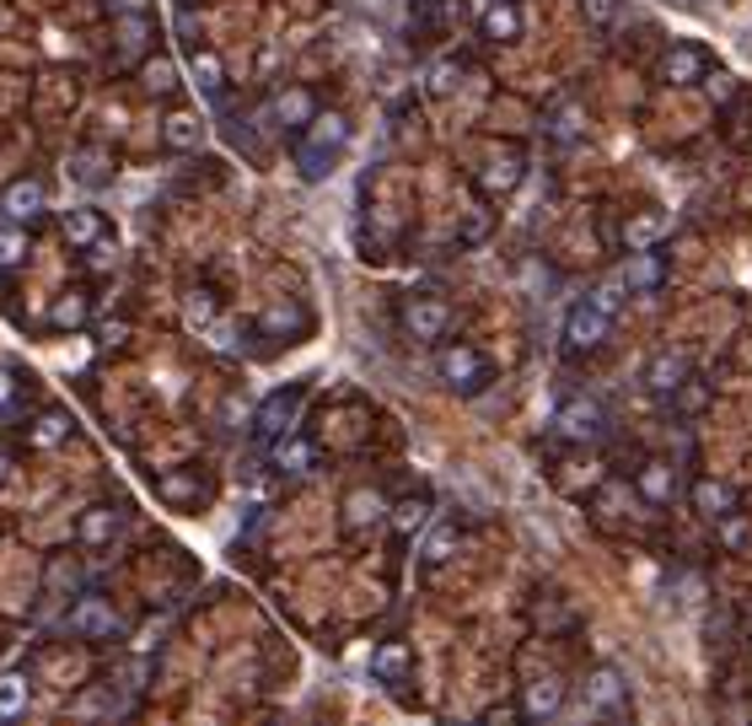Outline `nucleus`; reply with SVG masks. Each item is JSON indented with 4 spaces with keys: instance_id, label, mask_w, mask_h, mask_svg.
<instances>
[{
    "instance_id": "1",
    "label": "nucleus",
    "mask_w": 752,
    "mask_h": 726,
    "mask_svg": "<svg viewBox=\"0 0 752 726\" xmlns=\"http://www.w3.org/2000/svg\"><path fill=\"white\" fill-rule=\"evenodd\" d=\"M350 134L355 130H350V119H344L339 108H328V114L317 108L313 119L296 130V167H302L307 184H322V178L333 173V162L350 151Z\"/></svg>"
},
{
    "instance_id": "2",
    "label": "nucleus",
    "mask_w": 752,
    "mask_h": 726,
    "mask_svg": "<svg viewBox=\"0 0 752 726\" xmlns=\"http://www.w3.org/2000/svg\"><path fill=\"white\" fill-rule=\"evenodd\" d=\"M436 377L451 388V394H462V398H473V394H484L490 388V355L479 350V344H462V339H451V344H440V355H436Z\"/></svg>"
},
{
    "instance_id": "3",
    "label": "nucleus",
    "mask_w": 752,
    "mask_h": 726,
    "mask_svg": "<svg viewBox=\"0 0 752 726\" xmlns=\"http://www.w3.org/2000/svg\"><path fill=\"white\" fill-rule=\"evenodd\" d=\"M608 333H613V313L608 307H597L591 296H580V302H569V313H564V355L569 361H586V355H597L602 344H608Z\"/></svg>"
},
{
    "instance_id": "4",
    "label": "nucleus",
    "mask_w": 752,
    "mask_h": 726,
    "mask_svg": "<svg viewBox=\"0 0 752 726\" xmlns=\"http://www.w3.org/2000/svg\"><path fill=\"white\" fill-rule=\"evenodd\" d=\"M549 425H554V436L569 442V447H597V442L608 436V409L586 394H564Z\"/></svg>"
},
{
    "instance_id": "5",
    "label": "nucleus",
    "mask_w": 752,
    "mask_h": 726,
    "mask_svg": "<svg viewBox=\"0 0 752 726\" xmlns=\"http://www.w3.org/2000/svg\"><path fill=\"white\" fill-rule=\"evenodd\" d=\"M709 66H715V55L698 38H667V49L650 66V81H661V86H698Z\"/></svg>"
},
{
    "instance_id": "6",
    "label": "nucleus",
    "mask_w": 752,
    "mask_h": 726,
    "mask_svg": "<svg viewBox=\"0 0 752 726\" xmlns=\"http://www.w3.org/2000/svg\"><path fill=\"white\" fill-rule=\"evenodd\" d=\"M398 329L409 333V339H420V344H436L451 329V302L436 296V291H409L398 302Z\"/></svg>"
},
{
    "instance_id": "7",
    "label": "nucleus",
    "mask_w": 752,
    "mask_h": 726,
    "mask_svg": "<svg viewBox=\"0 0 752 726\" xmlns=\"http://www.w3.org/2000/svg\"><path fill=\"white\" fill-rule=\"evenodd\" d=\"M586 711L602 716V722H628L634 716V700H628V678L613 661H597L586 672Z\"/></svg>"
},
{
    "instance_id": "8",
    "label": "nucleus",
    "mask_w": 752,
    "mask_h": 726,
    "mask_svg": "<svg viewBox=\"0 0 752 726\" xmlns=\"http://www.w3.org/2000/svg\"><path fill=\"white\" fill-rule=\"evenodd\" d=\"M302 403H307V383H285V388H274V394H269L263 403H258V409H252V436L274 447L285 431H296V414H302Z\"/></svg>"
},
{
    "instance_id": "9",
    "label": "nucleus",
    "mask_w": 752,
    "mask_h": 726,
    "mask_svg": "<svg viewBox=\"0 0 752 726\" xmlns=\"http://www.w3.org/2000/svg\"><path fill=\"white\" fill-rule=\"evenodd\" d=\"M689 377H693V361L683 355V350H656V355L639 366V383H645V394L661 398V403H672V394H678Z\"/></svg>"
},
{
    "instance_id": "10",
    "label": "nucleus",
    "mask_w": 752,
    "mask_h": 726,
    "mask_svg": "<svg viewBox=\"0 0 752 726\" xmlns=\"http://www.w3.org/2000/svg\"><path fill=\"white\" fill-rule=\"evenodd\" d=\"M667 232H672V215L661 204H639V210H624V221H619V248L624 254L656 248V243H667Z\"/></svg>"
},
{
    "instance_id": "11",
    "label": "nucleus",
    "mask_w": 752,
    "mask_h": 726,
    "mask_svg": "<svg viewBox=\"0 0 752 726\" xmlns=\"http://www.w3.org/2000/svg\"><path fill=\"white\" fill-rule=\"evenodd\" d=\"M521 178H527V156H521L516 145L501 151V156H490V162L473 173V184H479V195L484 199H510L521 189Z\"/></svg>"
},
{
    "instance_id": "12",
    "label": "nucleus",
    "mask_w": 752,
    "mask_h": 726,
    "mask_svg": "<svg viewBox=\"0 0 752 726\" xmlns=\"http://www.w3.org/2000/svg\"><path fill=\"white\" fill-rule=\"evenodd\" d=\"M667 274H672V265H667V254H661V243L656 248H634L624 259V291L628 296H656L661 285H667Z\"/></svg>"
},
{
    "instance_id": "13",
    "label": "nucleus",
    "mask_w": 752,
    "mask_h": 726,
    "mask_svg": "<svg viewBox=\"0 0 752 726\" xmlns=\"http://www.w3.org/2000/svg\"><path fill=\"white\" fill-rule=\"evenodd\" d=\"M689 506L698 512V523H715V517L737 512V506H742V495H737V484H731V479L698 473V479L689 484Z\"/></svg>"
},
{
    "instance_id": "14",
    "label": "nucleus",
    "mask_w": 752,
    "mask_h": 726,
    "mask_svg": "<svg viewBox=\"0 0 752 726\" xmlns=\"http://www.w3.org/2000/svg\"><path fill=\"white\" fill-rule=\"evenodd\" d=\"M64 630H70V635H86V641H114V635H119V619H114V608H108L103 597L86 593L64 613Z\"/></svg>"
},
{
    "instance_id": "15",
    "label": "nucleus",
    "mask_w": 752,
    "mask_h": 726,
    "mask_svg": "<svg viewBox=\"0 0 752 726\" xmlns=\"http://www.w3.org/2000/svg\"><path fill=\"white\" fill-rule=\"evenodd\" d=\"M634 495L645 501V506H672V495H678V468L672 458H645L634 468Z\"/></svg>"
},
{
    "instance_id": "16",
    "label": "nucleus",
    "mask_w": 752,
    "mask_h": 726,
    "mask_svg": "<svg viewBox=\"0 0 752 726\" xmlns=\"http://www.w3.org/2000/svg\"><path fill=\"white\" fill-rule=\"evenodd\" d=\"M516 711H521V722H549V716H560V711H564V678L543 672V678L521 683V700H516Z\"/></svg>"
},
{
    "instance_id": "17",
    "label": "nucleus",
    "mask_w": 752,
    "mask_h": 726,
    "mask_svg": "<svg viewBox=\"0 0 752 726\" xmlns=\"http://www.w3.org/2000/svg\"><path fill=\"white\" fill-rule=\"evenodd\" d=\"M0 210H5V221H16V226H33V221L49 210V189H44L38 178H16V184H5Z\"/></svg>"
},
{
    "instance_id": "18",
    "label": "nucleus",
    "mask_w": 752,
    "mask_h": 726,
    "mask_svg": "<svg viewBox=\"0 0 752 726\" xmlns=\"http://www.w3.org/2000/svg\"><path fill=\"white\" fill-rule=\"evenodd\" d=\"M586 125H591V114H586V103L580 97H554V108L543 114V130L549 140H560V145H575V140H586Z\"/></svg>"
},
{
    "instance_id": "19",
    "label": "nucleus",
    "mask_w": 752,
    "mask_h": 726,
    "mask_svg": "<svg viewBox=\"0 0 752 726\" xmlns=\"http://www.w3.org/2000/svg\"><path fill=\"white\" fill-rule=\"evenodd\" d=\"M521 27H527L521 0H490V5L479 11V38H490V44H516Z\"/></svg>"
},
{
    "instance_id": "20",
    "label": "nucleus",
    "mask_w": 752,
    "mask_h": 726,
    "mask_svg": "<svg viewBox=\"0 0 752 726\" xmlns=\"http://www.w3.org/2000/svg\"><path fill=\"white\" fill-rule=\"evenodd\" d=\"M313 468H317V447L307 436L285 431V436L274 442V473H280V479H307Z\"/></svg>"
},
{
    "instance_id": "21",
    "label": "nucleus",
    "mask_w": 752,
    "mask_h": 726,
    "mask_svg": "<svg viewBox=\"0 0 752 726\" xmlns=\"http://www.w3.org/2000/svg\"><path fill=\"white\" fill-rule=\"evenodd\" d=\"M156 495H162L167 506H199V501H204V479H199V468H167V473L156 479Z\"/></svg>"
},
{
    "instance_id": "22",
    "label": "nucleus",
    "mask_w": 752,
    "mask_h": 726,
    "mask_svg": "<svg viewBox=\"0 0 752 726\" xmlns=\"http://www.w3.org/2000/svg\"><path fill=\"white\" fill-rule=\"evenodd\" d=\"M387 523V495L381 490H350L344 495V528L361 532V528H376Z\"/></svg>"
},
{
    "instance_id": "23",
    "label": "nucleus",
    "mask_w": 752,
    "mask_h": 726,
    "mask_svg": "<svg viewBox=\"0 0 752 726\" xmlns=\"http://www.w3.org/2000/svg\"><path fill=\"white\" fill-rule=\"evenodd\" d=\"M119 506H86L81 512V523H75V538L86 543V549H103V543H114V532H119Z\"/></svg>"
},
{
    "instance_id": "24",
    "label": "nucleus",
    "mask_w": 752,
    "mask_h": 726,
    "mask_svg": "<svg viewBox=\"0 0 752 726\" xmlns=\"http://www.w3.org/2000/svg\"><path fill=\"white\" fill-rule=\"evenodd\" d=\"M64 173H70L75 184H92V189H97V184L114 178V156H108L103 145H81V151H70V167H64Z\"/></svg>"
},
{
    "instance_id": "25",
    "label": "nucleus",
    "mask_w": 752,
    "mask_h": 726,
    "mask_svg": "<svg viewBox=\"0 0 752 726\" xmlns=\"http://www.w3.org/2000/svg\"><path fill=\"white\" fill-rule=\"evenodd\" d=\"M103 232H108V221H103L97 204H75V210H64V243H70V248H92Z\"/></svg>"
},
{
    "instance_id": "26",
    "label": "nucleus",
    "mask_w": 752,
    "mask_h": 726,
    "mask_svg": "<svg viewBox=\"0 0 752 726\" xmlns=\"http://www.w3.org/2000/svg\"><path fill=\"white\" fill-rule=\"evenodd\" d=\"M409 667H414V652H409L403 641H381V646L372 652V678L376 683H403Z\"/></svg>"
},
{
    "instance_id": "27",
    "label": "nucleus",
    "mask_w": 752,
    "mask_h": 726,
    "mask_svg": "<svg viewBox=\"0 0 752 726\" xmlns=\"http://www.w3.org/2000/svg\"><path fill=\"white\" fill-rule=\"evenodd\" d=\"M387 523H392V532H398V538H414V532L431 523V495L420 490V495H403V501H392V506H387Z\"/></svg>"
},
{
    "instance_id": "28",
    "label": "nucleus",
    "mask_w": 752,
    "mask_h": 726,
    "mask_svg": "<svg viewBox=\"0 0 752 726\" xmlns=\"http://www.w3.org/2000/svg\"><path fill=\"white\" fill-rule=\"evenodd\" d=\"M162 140H167L173 151H199V145H204V125H199V114H188V108L167 114V119H162Z\"/></svg>"
},
{
    "instance_id": "29",
    "label": "nucleus",
    "mask_w": 752,
    "mask_h": 726,
    "mask_svg": "<svg viewBox=\"0 0 752 726\" xmlns=\"http://www.w3.org/2000/svg\"><path fill=\"white\" fill-rule=\"evenodd\" d=\"M215 318H221V296H215L210 285H188L184 291V324L188 329L199 333V329H210Z\"/></svg>"
},
{
    "instance_id": "30",
    "label": "nucleus",
    "mask_w": 752,
    "mask_h": 726,
    "mask_svg": "<svg viewBox=\"0 0 752 726\" xmlns=\"http://www.w3.org/2000/svg\"><path fill=\"white\" fill-rule=\"evenodd\" d=\"M698 86H704L709 108H720V114L742 103V81H737V75H731L726 66H709V70H704V81H698Z\"/></svg>"
},
{
    "instance_id": "31",
    "label": "nucleus",
    "mask_w": 752,
    "mask_h": 726,
    "mask_svg": "<svg viewBox=\"0 0 752 726\" xmlns=\"http://www.w3.org/2000/svg\"><path fill=\"white\" fill-rule=\"evenodd\" d=\"M313 114H317V103H313V92H307V86H291V92H280V97H274V119H280L285 130H302Z\"/></svg>"
},
{
    "instance_id": "32",
    "label": "nucleus",
    "mask_w": 752,
    "mask_h": 726,
    "mask_svg": "<svg viewBox=\"0 0 752 726\" xmlns=\"http://www.w3.org/2000/svg\"><path fill=\"white\" fill-rule=\"evenodd\" d=\"M140 86H145L151 97H173V92H178V60H167V55L140 60Z\"/></svg>"
},
{
    "instance_id": "33",
    "label": "nucleus",
    "mask_w": 752,
    "mask_h": 726,
    "mask_svg": "<svg viewBox=\"0 0 752 726\" xmlns=\"http://www.w3.org/2000/svg\"><path fill=\"white\" fill-rule=\"evenodd\" d=\"M258 329L269 333V339H296V333L313 329V318H307L302 307H269V313L258 318Z\"/></svg>"
},
{
    "instance_id": "34",
    "label": "nucleus",
    "mask_w": 752,
    "mask_h": 726,
    "mask_svg": "<svg viewBox=\"0 0 752 726\" xmlns=\"http://www.w3.org/2000/svg\"><path fill=\"white\" fill-rule=\"evenodd\" d=\"M92 318V296L86 291H64V296H55V307H49V324L55 329H81Z\"/></svg>"
},
{
    "instance_id": "35",
    "label": "nucleus",
    "mask_w": 752,
    "mask_h": 726,
    "mask_svg": "<svg viewBox=\"0 0 752 726\" xmlns=\"http://www.w3.org/2000/svg\"><path fill=\"white\" fill-rule=\"evenodd\" d=\"M709 528H715V543H720V549H731V554H737V549H748V538H752V517L742 512V506H737V512L715 517Z\"/></svg>"
},
{
    "instance_id": "36",
    "label": "nucleus",
    "mask_w": 752,
    "mask_h": 726,
    "mask_svg": "<svg viewBox=\"0 0 752 726\" xmlns=\"http://www.w3.org/2000/svg\"><path fill=\"white\" fill-rule=\"evenodd\" d=\"M580 16L591 33H619L624 22V0H580Z\"/></svg>"
},
{
    "instance_id": "37",
    "label": "nucleus",
    "mask_w": 752,
    "mask_h": 726,
    "mask_svg": "<svg viewBox=\"0 0 752 726\" xmlns=\"http://www.w3.org/2000/svg\"><path fill=\"white\" fill-rule=\"evenodd\" d=\"M457 538H462V532H457V523H440V528L431 532V538H425L420 560H425L431 571H436V565H446V560H451V549H457Z\"/></svg>"
},
{
    "instance_id": "38",
    "label": "nucleus",
    "mask_w": 752,
    "mask_h": 726,
    "mask_svg": "<svg viewBox=\"0 0 752 726\" xmlns=\"http://www.w3.org/2000/svg\"><path fill=\"white\" fill-rule=\"evenodd\" d=\"M193 81H199V92L221 97V86H226V66H221V55L199 49V55H193Z\"/></svg>"
},
{
    "instance_id": "39",
    "label": "nucleus",
    "mask_w": 752,
    "mask_h": 726,
    "mask_svg": "<svg viewBox=\"0 0 752 726\" xmlns=\"http://www.w3.org/2000/svg\"><path fill=\"white\" fill-rule=\"evenodd\" d=\"M16 265H27V232H22L16 221H5V226H0V274Z\"/></svg>"
},
{
    "instance_id": "40",
    "label": "nucleus",
    "mask_w": 752,
    "mask_h": 726,
    "mask_svg": "<svg viewBox=\"0 0 752 726\" xmlns=\"http://www.w3.org/2000/svg\"><path fill=\"white\" fill-rule=\"evenodd\" d=\"M490 232H495V210H490V204H473V210L462 215V226H457V243L473 248V243H484Z\"/></svg>"
},
{
    "instance_id": "41",
    "label": "nucleus",
    "mask_w": 752,
    "mask_h": 726,
    "mask_svg": "<svg viewBox=\"0 0 752 726\" xmlns=\"http://www.w3.org/2000/svg\"><path fill=\"white\" fill-rule=\"evenodd\" d=\"M60 442H70V414H64V409H49V414L33 425V447H60Z\"/></svg>"
},
{
    "instance_id": "42",
    "label": "nucleus",
    "mask_w": 752,
    "mask_h": 726,
    "mask_svg": "<svg viewBox=\"0 0 752 726\" xmlns=\"http://www.w3.org/2000/svg\"><path fill=\"white\" fill-rule=\"evenodd\" d=\"M704 403H709V383H704V377L693 372L689 383H683V388L672 394V409H678V414H698Z\"/></svg>"
},
{
    "instance_id": "43",
    "label": "nucleus",
    "mask_w": 752,
    "mask_h": 726,
    "mask_svg": "<svg viewBox=\"0 0 752 726\" xmlns=\"http://www.w3.org/2000/svg\"><path fill=\"white\" fill-rule=\"evenodd\" d=\"M27 705V678L22 672H0V716H16Z\"/></svg>"
},
{
    "instance_id": "44",
    "label": "nucleus",
    "mask_w": 752,
    "mask_h": 726,
    "mask_svg": "<svg viewBox=\"0 0 752 726\" xmlns=\"http://www.w3.org/2000/svg\"><path fill=\"white\" fill-rule=\"evenodd\" d=\"M457 75H462L457 60H436V66L425 70V92H431V97H446V92L457 86Z\"/></svg>"
},
{
    "instance_id": "45",
    "label": "nucleus",
    "mask_w": 752,
    "mask_h": 726,
    "mask_svg": "<svg viewBox=\"0 0 752 726\" xmlns=\"http://www.w3.org/2000/svg\"><path fill=\"white\" fill-rule=\"evenodd\" d=\"M199 339L221 355V350H232V344H237V329H232V324H210V329H199Z\"/></svg>"
},
{
    "instance_id": "46",
    "label": "nucleus",
    "mask_w": 752,
    "mask_h": 726,
    "mask_svg": "<svg viewBox=\"0 0 752 726\" xmlns=\"http://www.w3.org/2000/svg\"><path fill=\"white\" fill-rule=\"evenodd\" d=\"M86 254H92V269H114V265H119V248H114L108 237H97Z\"/></svg>"
},
{
    "instance_id": "47",
    "label": "nucleus",
    "mask_w": 752,
    "mask_h": 726,
    "mask_svg": "<svg viewBox=\"0 0 752 726\" xmlns=\"http://www.w3.org/2000/svg\"><path fill=\"white\" fill-rule=\"evenodd\" d=\"M108 11H114V16H145L151 0H108Z\"/></svg>"
},
{
    "instance_id": "48",
    "label": "nucleus",
    "mask_w": 752,
    "mask_h": 726,
    "mask_svg": "<svg viewBox=\"0 0 752 726\" xmlns=\"http://www.w3.org/2000/svg\"><path fill=\"white\" fill-rule=\"evenodd\" d=\"M125 324H103V329H97V339H103V344H119V339H125Z\"/></svg>"
},
{
    "instance_id": "49",
    "label": "nucleus",
    "mask_w": 752,
    "mask_h": 726,
    "mask_svg": "<svg viewBox=\"0 0 752 726\" xmlns=\"http://www.w3.org/2000/svg\"><path fill=\"white\" fill-rule=\"evenodd\" d=\"M11 394H16V383H11V377H5V372H0V409H5V403H11Z\"/></svg>"
},
{
    "instance_id": "50",
    "label": "nucleus",
    "mask_w": 752,
    "mask_h": 726,
    "mask_svg": "<svg viewBox=\"0 0 752 726\" xmlns=\"http://www.w3.org/2000/svg\"><path fill=\"white\" fill-rule=\"evenodd\" d=\"M5 479H11V453L0 447V484H5Z\"/></svg>"
},
{
    "instance_id": "51",
    "label": "nucleus",
    "mask_w": 752,
    "mask_h": 726,
    "mask_svg": "<svg viewBox=\"0 0 752 726\" xmlns=\"http://www.w3.org/2000/svg\"><path fill=\"white\" fill-rule=\"evenodd\" d=\"M748 652H752V641H748Z\"/></svg>"
},
{
    "instance_id": "52",
    "label": "nucleus",
    "mask_w": 752,
    "mask_h": 726,
    "mask_svg": "<svg viewBox=\"0 0 752 726\" xmlns=\"http://www.w3.org/2000/svg\"><path fill=\"white\" fill-rule=\"evenodd\" d=\"M184 5H188V0H184Z\"/></svg>"
}]
</instances>
